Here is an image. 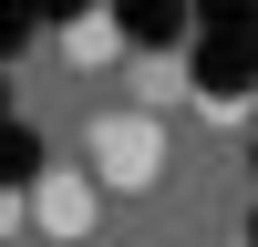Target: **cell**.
I'll return each instance as SVG.
<instances>
[{
	"label": "cell",
	"instance_id": "cell-2",
	"mask_svg": "<svg viewBox=\"0 0 258 247\" xmlns=\"http://www.w3.org/2000/svg\"><path fill=\"white\" fill-rule=\"evenodd\" d=\"M31 226L52 247H83L103 226V185H93V165H41L31 175Z\"/></svg>",
	"mask_w": 258,
	"mask_h": 247
},
{
	"label": "cell",
	"instance_id": "cell-3",
	"mask_svg": "<svg viewBox=\"0 0 258 247\" xmlns=\"http://www.w3.org/2000/svg\"><path fill=\"white\" fill-rule=\"evenodd\" d=\"M62 52H73L83 72H103V62H124V41H114V21H103V11H83L73 31H62Z\"/></svg>",
	"mask_w": 258,
	"mask_h": 247
},
{
	"label": "cell",
	"instance_id": "cell-1",
	"mask_svg": "<svg viewBox=\"0 0 258 247\" xmlns=\"http://www.w3.org/2000/svg\"><path fill=\"white\" fill-rule=\"evenodd\" d=\"M83 165H93L103 196H145V185L165 175V124L145 113V103H103V113L83 124Z\"/></svg>",
	"mask_w": 258,
	"mask_h": 247
},
{
	"label": "cell",
	"instance_id": "cell-4",
	"mask_svg": "<svg viewBox=\"0 0 258 247\" xmlns=\"http://www.w3.org/2000/svg\"><path fill=\"white\" fill-rule=\"evenodd\" d=\"M135 103H145V113H176V103H186V72H176V62H135Z\"/></svg>",
	"mask_w": 258,
	"mask_h": 247
}]
</instances>
